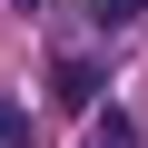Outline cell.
<instances>
[{"label": "cell", "instance_id": "1", "mask_svg": "<svg viewBox=\"0 0 148 148\" xmlns=\"http://www.w3.org/2000/svg\"><path fill=\"white\" fill-rule=\"evenodd\" d=\"M49 99H59V109H99V59H89V49H59V59H49Z\"/></svg>", "mask_w": 148, "mask_h": 148}, {"label": "cell", "instance_id": "2", "mask_svg": "<svg viewBox=\"0 0 148 148\" xmlns=\"http://www.w3.org/2000/svg\"><path fill=\"white\" fill-rule=\"evenodd\" d=\"M89 148H148V128H138L128 109H99V119H89Z\"/></svg>", "mask_w": 148, "mask_h": 148}, {"label": "cell", "instance_id": "3", "mask_svg": "<svg viewBox=\"0 0 148 148\" xmlns=\"http://www.w3.org/2000/svg\"><path fill=\"white\" fill-rule=\"evenodd\" d=\"M138 10H148V0H89V20H99V30H119V20H138Z\"/></svg>", "mask_w": 148, "mask_h": 148}, {"label": "cell", "instance_id": "4", "mask_svg": "<svg viewBox=\"0 0 148 148\" xmlns=\"http://www.w3.org/2000/svg\"><path fill=\"white\" fill-rule=\"evenodd\" d=\"M0 148H30V119H20L10 99H0Z\"/></svg>", "mask_w": 148, "mask_h": 148}]
</instances>
